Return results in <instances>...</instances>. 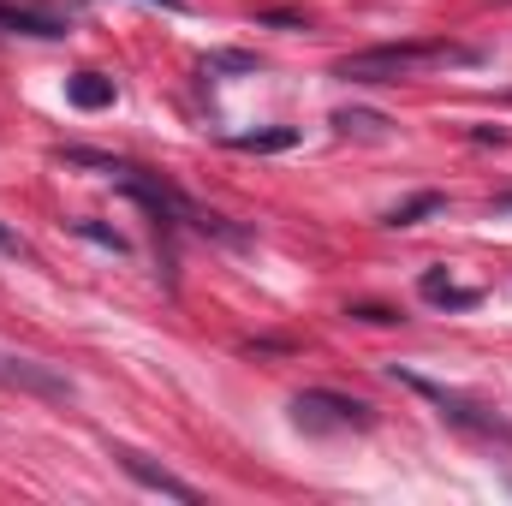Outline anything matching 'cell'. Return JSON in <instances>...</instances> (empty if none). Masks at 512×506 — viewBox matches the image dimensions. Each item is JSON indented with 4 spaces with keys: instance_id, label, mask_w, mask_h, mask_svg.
<instances>
[{
    "instance_id": "6da1fadb",
    "label": "cell",
    "mask_w": 512,
    "mask_h": 506,
    "mask_svg": "<svg viewBox=\"0 0 512 506\" xmlns=\"http://www.w3.org/2000/svg\"><path fill=\"white\" fill-rule=\"evenodd\" d=\"M477 54L471 48H423V42H393V48H364V54H346L334 72L346 84H399V78H417L429 66H471Z\"/></svg>"
},
{
    "instance_id": "7a4b0ae2",
    "label": "cell",
    "mask_w": 512,
    "mask_h": 506,
    "mask_svg": "<svg viewBox=\"0 0 512 506\" xmlns=\"http://www.w3.org/2000/svg\"><path fill=\"white\" fill-rule=\"evenodd\" d=\"M393 381H405L411 393H423L429 405H441V417H447V423H459V429H471V435L512 441V429L489 411V405H477V399H465V393H453V387H441V381H429V376H411V370H399V364H393Z\"/></svg>"
},
{
    "instance_id": "3957f363",
    "label": "cell",
    "mask_w": 512,
    "mask_h": 506,
    "mask_svg": "<svg viewBox=\"0 0 512 506\" xmlns=\"http://www.w3.org/2000/svg\"><path fill=\"white\" fill-rule=\"evenodd\" d=\"M292 417H298V429H376V411L364 399H346L328 387H304L292 399Z\"/></svg>"
},
{
    "instance_id": "277c9868",
    "label": "cell",
    "mask_w": 512,
    "mask_h": 506,
    "mask_svg": "<svg viewBox=\"0 0 512 506\" xmlns=\"http://www.w3.org/2000/svg\"><path fill=\"white\" fill-rule=\"evenodd\" d=\"M0 387H18V393H30V399H54V405H72V393H78L60 370L36 364V358H24V352H0Z\"/></svg>"
},
{
    "instance_id": "5b68a950",
    "label": "cell",
    "mask_w": 512,
    "mask_h": 506,
    "mask_svg": "<svg viewBox=\"0 0 512 506\" xmlns=\"http://www.w3.org/2000/svg\"><path fill=\"white\" fill-rule=\"evenodd\" d=\"M114 459H120V471H126L131 483H143V489H155V495H173V501H197V483L173 477L167 465H149V459H143V453H131V447H120Z\"/></svg>"
},
{
    "instance_id": "8992f818",
    "label": "cell",
    "mask_w": 512,
    "mask_h": 506,
    "mask_svg": "<svg viewBox=\"0 0 512 506\" xmlns=\"http://www.w3.org/2000/svg\"><path fill=\"white\" fill-rule=\"evenodd\" d=\"M66 96H72V108H84V114L114 108V78H102V72H78V78H66Z\"/></svg>"
},
{
    "instance_id": "52a82bcc",
    "label": "cell",
    "mask_w": 512,
    "mask_h": 506,
    "mask_svg": "<svg viewBox=\"0 0 512 506\" xmlns=\"http://www.w3.org/2000/svg\"><path fill=\"white\" fill-rule=\"evenodd\" d=\"M441 209H447V197H441V191H417L411 203L387 209V227H417V221H429V215H441Z\"/></svg>"
},
{
    "instance_id": "ba28073f",
    "label": "cell",
    "mask_w": 512,
    "mask_h": 506,
    "mask_svg": "<svg viewBox=\"0 0 512 506\" xmlns=\"http://www.w3.org/2000/svg\"><path fill=\"white\" fill-rule=\"evenodd\" d=\"M423 298H435V304H453V310H471V304H477V292H471V286H453L441 268H429V274H423Z\"/></svg>"
},
{
    "instance_id": "9c48e42d",
    "label": "cell",
    "mask_w": 512,
    "mask_h": 506,
    "mask_svg": "<svg viewBox=\"0 0 512 506\" xmlns=\"http://www.w3.org/2000/svg\"><path fill=\"white\" fill-rule=\"evenodd\" d=\"M0 30H6V36H66L54 18H42V12H12V6H0Z\"/></svg>"
},
{
    "instance_id": "30bf717a",
    "label": "cell",
    "mask_w": 512,
    "mask_h": 506,
    "mask_svg": "<svg viewBox=\"0 0 512 506\" xmlns=\"http://www.w3.org/2000/svg\"><path fill=\"white\" fill-rule=\"evenodd\" d=\"M334 126L346 131V137H387L393 120H387V114H370V108H340V114H334Z\"/></svg>"
},
{
    "instance_id": "8fae6325",
    "label": "cell",
    "mask_w": 512,
    "mask_h": 506,
    "mask_svg": "<svg viewBox=\"0 0 512 506\" xmlns=\"http://www.w3.org/2000/svg\"><path fill=\"white\" fill-rule=\"evenodd\" d=\"M298 143V131L292 126H274V131H239L233 137V149H251V155H268V149H292Z\"/></svg>"
},
{
    "instance_id": "7c38bea8",
    "label": "cell",
    "mask_w": 512,
    "mask_h": 506,
    "mask_svg": "<svg viewBox=\"0 0 512 506\" xmlns=\"http://www.w3.org/2000/svg\"><path fill=\"white\" fill-rule=\"evenodd\" d=\"M90 245H102V251H114V256H126V233H114V227H102V221H72Z\"/></svg>"
},
{
    "instance_id": "4fadbf2b",
    "label": "cell",
    "mask_w": 512,
    "mask_h": 506,
    "mask_svg": "<svg viewBox=\"0 0 512 506\" xmlns=\"http://www.w3.org/2000/svg\"><path fill=\"white\" fill-rule=\"evenodd\" d=\"M346 316H358V322H399V310H387V304H352V310H346Z\"/></svg>"
},
{
    "instance_id": "5bb4252c",
    "label": "cell",
    "mask_w": 512,
    "mask_h": 506,
    "mask_svg": "<svg viewBox=\"0 0 512 506\" xmlns=\"http://www.w3.org/2000/svg\"><path fill=\"white\" fill-rule=\"evenodd\" d=\"M0 251H24V239H18L12 227H0Z\"/></svg>"
},
{
    "instance_id": "9a60e30c",
    "label": "cell",
    "mask_w": 512,
    "mask_h": 506,
    "mask_svg": "<svg viewBox=\"0 0 512 506\" xmlns=\"http://www.w3.org/2000/svg\"><path fill=\"white\" fill-rule=\"evenodd\" d=\"M143 6H161V12H185V0H143Z\"/></svg>"
},
{
    "instance_id": "2e32d148",
    "label": "cell",
    "mask_w": 512,
    "mask_h": 506,
    "mask_svg": "<svg viewBox=\"0 0 512 506\" xmlns=\"http://www.w3.org/2000/svg\"><path fill=\"white\" fill-rule=\"evenodd\" d=\"M495 209H512V197H495Z\"/></svg>"
}]
</instances>
